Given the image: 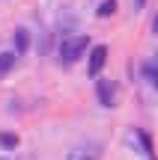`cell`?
I'll return each instance as SVG.
<instances>
[{
    "label": "cell",
    "instance_id": "1",
    "mask_svg": "<svg viewBox=\"0 0 158 160\" xmlns=\"http://www.w3.org/2000/svg\"><path fill=\"white\" fill-rule=\"evenodd\" d=\"M87 36H69V39H63V45H60V59H63L66 65L78 62V59L87 53Z\"/></svg>",
    "mask_w": 158,
    "mask_h": 160
},
{
    "label": "cell",
    "instance_id": "2",
    "mask_svg": "<svg viewBox=\"0 0 158 160\" xmlns=\"http://www.w3.org/2000/svg\"><path fill=\"white\" fill-rule=\"evenodd\" d=\"M99 157H101V145H99V142L75 145V148L66 154V160H99Z\"/></svg>",
    "mask_w": 158,
    "mask_h": 160
},
{
    "label": "cell",
    "instance_id": "3",
    "mask_svg": "<svg viewBox=\"0 0 158 160\" xmlns=\"http://www.w3.org/2000/svg\"><path fill=\"white\" fill-rule=\"evenodd\" d=\"M105 62H107V48L105 45H95L93 51H90V62H87L90 77H99L101 68H105Z\"/></svg>",
    "mask_w": 158,
    "mask_h": 160
},
{
    "label": "cell",
    "instance_id": "4",
    "mask_svg": "<svg viewBox=\"0 0 158 160\" xmlns=\"http://www.w3.org/2000/svg\"><path fill=\"white\" fill-rule=\"evenodd\" d=\"M95 92H99L101 107H117V89H113V83H111V80H99Z\"/></svg>",
    "mask_w": 158,
    "mask_h": 160
},
{
    "label": "cell",
    "instance_id": "5",
    "mask_svg": "<svg viewBox=\"0 0 158 160\" xmlns=\"http://www.w3.org/2000/svg\"><path fill=\"white\" fill-rule=\"evenodd\" d=\"M18 57H21L18 51H6V53H0V80H3V77H6V74L12 71V68H15Z\"/></svg>",
    "mask_w": 158,
    "mask_h": 160
},
{
    "label": "cell",
    "instance_id": "6",
    "mask_svg": "<svg viewBox=\"0 0 158 160\" xmlns=\"http://www.w3.org/2000/svg\"><path fill=\"white\" fill-rule=\"evenodd\" d=\"M143 77L149 80L152 89H158V62H146V65H143Z\"/></svg>",
    "mask_w": 158,
    "mask_h": 160
},
{
    "label": "cell",
    "instance_id": "7",
    "mask_svg": "<svg viewBox=\"0 0 158 160\" xmlns=\"http://www.w3.org/2000/svg\"><path fill=\"white\" fill-rule=\"evenodd\" d=\"M113 12H117V0H101L99 9H95V15H99V18H111Z\"/></svg>",
    "mask_w": 158,
    "mask_h": 160
},
{
    "label": "cell",
    "instance_id": "8",
    "mask_svg": "<svg viewBox=\"0 0 158 160\" xmlns=\"http://www.w3.org/2000/svg\"><path fill=\"white\" fill-rule=\"evenodd\" d=\"M27 45H30L27 30H18V33H15V51H18V53H24V51H27Z\"/></svg>",
    "mask_w": 158,
    "mask_h": 160
},
{
    "label": "cell",
    "instance_id": "9",
    "mask_svg": "<svg viewBox=\"0 0 158 160\" xmlns=\"http://www.w3.org/2000/svg\"><path fill=\"white\" fill-rule=\"evenodd\" d=\"M0 145L3 148H18V137L15 133H0Z\"/></svg>",
    "mask_w": 158,
    "mask_h": 160
},
{
    "label": "cell",
    "instance_id": "10",
    "mask_svg": "<svg viewBox=\"0 0 158 160\" xmlns=\"http://www.w3.org/2000/svg\"><path fill=\"white\" fill-rule=\"evenodd\" d=\"M155 36H158V18H155Z\"/></svg>",
    "mask_w": 158,
    "mask_h": 160
},
{
    "label": "cell",
    "instance_id": "11",
    "mask_svg": "<svg viewBox=\"0 0 158 160\" xmlns=\"http://www.w3.org/2000/svg\"><path fill=\"white\" fill-rule=\"evenodd\" d=\"M0 160H6V157H0Z\"/></svg>",
    "mask_w": 158,
    "mask_h": 160
},
{
    "label": "cell",
    "instance_id": "12",
    "mask_svg": "<svg viewBox=\"0 0 158 160\" xmlns=\"http://www.w3.org/2000/svg\"><path fill=\"white\" fill-rule=\"evenodd\" d=\"M155 62H158V59H155Z\"/></svg>",
    "mask_w": 158,
    "mask_h": 160
}]
</instances>
